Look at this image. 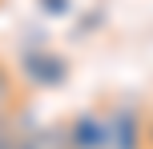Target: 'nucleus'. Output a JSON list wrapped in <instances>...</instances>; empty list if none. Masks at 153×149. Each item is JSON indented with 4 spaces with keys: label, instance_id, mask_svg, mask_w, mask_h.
I'll return each instance as SVG.
<instances>
[{
    "label": "nucleus",
    "instance_id": "7ed1b4c3",
    "mask_svg": "<svg viewBox=\"0 0 153 149\" xmlns=\"http://www.w3.org/2000/svg\"><path fill=\"white\" fill-rule=\"evenodd\" d=\"M65 125H69L73 149H109V121H105V109H81V113H73Z\"/></svg>",
    "mask_w": 153,
    "mask_h": 149
},
{
    "label": "nucleus",
    "instance_id": "6e6552de",
    "mask_svg": "<svg viewBox=\"0 0 153 149\" xmlns=\"http://www.w3.org/2000/svg\"><path fill=\"white\" fill-rule=\"evenodd\" d=\"M145 149H153V113L145 117Z\"/></svg>",
    "mask_w": 153,
    "mask_h": 149
},
{
    "label": "nucleus",
    "instance_id": "f03ea898",
    "mask_svg": "<svg viewBox=\"0 0 153 149\" xmlns=\"http://www.w3.org/2000/svg\"><path fill=\"white\" fill-rule=\"evenodd\" d=\"M109 149H145V113L133 101H113L105 109Z\"/></svg>",
    "mask_w": 153,
    "mask_h": 149
},
{
    "label": "nucleus",
    "instance_id": "f257e3e1",
    "mask_svg": "<svg viewBox=\"0 0 153 149\" xmlns=\"http://www.w3.org/2000/svg\"><path fill=\"white\" fill-rule=\"evenodd\" d=\"M69 73H73L69 61L61 53H53L48 44H36V48L20 53V77L32 89H61V85H69Z\"/></svg>",
    "mask_w": 153,
    "mask_h": 149
},
{
    "label": "nucleus",
    "instance_id": "20e7f679",
    "mask_svg": "<svg viewBox=\"0 0 153 149\" xmlns=\"http://www.w3.org/2000/svg\"><path fill=\"white\" fill-rule=\"evenodd\" d=\"M24 137H28V149H73V141H69V125H65V121L24 129Z\"/></svg>",
    "mask_w": 153,
    "mask_h": 149
},
{
    "label": "nucleus",
    "instance_id": "423d86ee",
    "mask_svg": "<svg viewBox=\"0 0 153 149\" xmlns=\"http://www.w3.org/2000/svg\"><path fill=\"white\" fill-rule=\"evenodd\" d=\"M36 8L45 16H53V20H65V16H73V0H36Z\"/></svg>",
    "mask_w": 153,
    "mask_h": 149
},
{
    "label": "nucleus",
    "instance_id": "0eeeda50",
    "mask_svg": "<svg viewBox=\"0 0 153 149\" xmlns=\"http://www.w3.org/2000/svg\"><path fill=\"white\" fill-rule=\"evenodd\" d=\"M16 133V113H0V145Z\"/></svg>",
    "mask_w": 153,
    "mask_h": 149
},
{
    "label": "nucleus",
    "instance_id": "39448f33",
    "mask_svg": "<svg viewBox=\"0 0 153 149\" xmlns=\"http://www.w3.org/2000/svg\"><path fill=\"white\" fill-rule=\"evenodd\" d=\"M16 109H20V81L0 61V113H16Z\"/></svg>",
    "mask_w": 153,
    "mask_h": 149
}]
</instances>
